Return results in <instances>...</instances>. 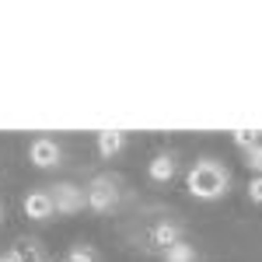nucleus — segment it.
<instances>
[{
	"mask_svg": "<svg viewBox=\"0 0 262 262\" xmlns=\"http://www.w3.org/2000/svg\"><path fill=\"white\" fill-rule=\"evenodd\" d=\"M185 185H189V192H192L196 200H206V203L221 200L224 192H227V185H231V171H227L217 158H200V161L189 168Z\"/></svg>",
	"mask_w": 262,
	"mask_h": 262,
	"instance_id": "f257e3e1",
	"label": "nucleus"
},
{
	"mask_svg": "<svg viewBox=\"0 0 262 262\" xmlns=\"http://www.w3.org/2000/svg\"><path fill=\"white\" fill-rule=\"evenodd\" d=\"M84 196H88V206L95 213H108L119 203V182L112 179V175H98V179L84 189Z\"/></svg>",
	"mask_w": 262,
	"mask_h": 262,
	"instance_id": "f03ea898",
	"label": "nucleus"
},
{
	"mask_svg": "<svg viewBox=\"0 0 262 262\" xmlns=\"http://www.w3.org/2000/svg\"><path fill=\"white\" fill-rule=\"evenodd\" d=\"M46 192H49V200H53V206H56V213H63V217H70V213H77V210H84V206H88V196H84V189H77L74 182L49 185Z\"/></svg>",
	"mask_w": 262,
	"mask_h": 262,
	"instance_id": "7ed1b4c3",
	"label": "nucleus"
},
{
	"mask_svg": "<svg viewBox=\"0 0 262 262\" xmlns=\"http://www.w3.org/2000/svg\"><path fill=\"white\" fill-rule=\"evenodd\" d=\"M60 143L49 140V137H39V140H32V147H28V161L35 164V168H56L60 164Z\"/></svg>",
	"mask_w": 262,
	"mask_h": 262,
	"instance_id": "20e7f679",
	"label": "nucleus"
},
{
	"mask_svg": "<svg viewBox=\"0 0 262 262\" xmlns=\"http://www.w3.org/2000/svg\"><path fill=\"white\" fill-rule=\"evenodd\" d=\"M53 213H56V206H53V200H49L46 189L25 196V217H28V221H49Z\"/></svg>",
	"mask_w": 262,
	"mask_h": 262,
	"instance_id": "39448f33",
	"label": "nucleus"
},
{
	"mask_svg": "<svg viewBox=\"0 0 262 262\" xmlns=\"http://www.w3.org/2000/svg\"><path fill=\"white\" fill-rule=\"evenodd\" d=\"M175 242H182V227L179 224H168V221H161V224H154V231H150V245L154 248H168V245H175Z\"/></svg>",
	"mask_w": 262,
	"mask_h": 262,
	"instance_id": "423d86ee",
	"label": "nucleus"
},
{
	"mask_svg": "<svg viewBox=\"0 0 262 262\" xmlns=\"http://www.w3.org/2000/svg\"><path fill=\"white\" fill-rule=\"evenodd\" d=\"M122 147H126V133H119V129H105V133H98V154L101 158H116Z\"/></svg>",
	"mask_w": 262,
	"mask_h": 262,
	"instance_id": "0eeeda50",
	"label": "nucleus"
},
{
	"mask_svg": "<svg viewBox=\"0 0 262 262\" xmlns=\"http://www.w3.org/2000/svg\"><path fill=\"white\" fill-rule=\"evenodd\" d=\"M175 168H179V164H175V154H168V150H164V154H158V158L150 161L147 175H150L154 182H168L171 175H175Z\"/></svg>",
	"mask_w": 262,
	"mask_h": 262,
	"instance_id": "6e6552de",
	"label": "nucleus"
},
{
	"mask_svg": "<svg viewBox=\"0 0 262 262\" xmlns=\"http://www.w3.org/2000/svg\"><path fill=\"white\" fill-rule=\"evenodd\" d=\"M11 252L18 255V262H46V252H42V242H39V238H21Z\"/></svg>",
	"mask_w": 262,
	"mask_h": 262,
	"instance_id": "1a4fd4ad",
	"label": "nucleus"
},
{
	"mask_svg": "<svg viewBox=\"0 0 262 262\" xmlns=\"http://www.w3.org/2000/svg\"><path fill=\"white\" fill-rule=\"evenodd\" d=\"M161 259L164 262H196V245L175 242V245H168V248L161 252Z\"/></svg>",
	"mask_w": 262,
	"mask_h": 262,
	"instance_id": "9d476101",
	"label": "nucleus"
},
{
	"mask_svg": "<svg viewBox=\"0 0 262 262\" xmlns=\"http://www.w3.org/2000/svg\"><path fill=\"white\" fill-rule=\"evenodd\" d=\"M67 262H98V252H95L91 245L77 242V245H70V252H67Z\"/></svg>",
	"mask_w": 262,
	"mask_h": 262,
	"instance_id": "9b49d317",
	"label": "nucleus"
},
{
	"mask_svg": "<svg viewBox=\"0 0 262 262\" xmlns=\"http://www.w3.org/2000/svg\"><path fill=\"white\" fill-rule=\"evenodd\" d=\"M234 147H242V150L259 147V133L255 129H234Z\"/></svg>",
	"mask_w": 262,
	"mask_h": 262,
	"instance_id": "f8f14e48",
	"label": "nucleus"
},
{
	"mask_svg": "<svg viewBox=\"0 0 262 262\" xmlns=\"http://www.w3.org/2000/svg\"><path fill=\"white\" fill-rule=\"evenodd\" d=\"M245 164H248L255 175H262V143H259V147H252V150H245Z\"/></svg>",
	"mask_w": 262,
	"mask_h": 262,
	"instance_id": "ddd939ff",
	"label": "nucleus"
},
{
	"mask_svg": "<svg viewBox=\"0 0 262 262\" xmlns=\"http://www.w3.org/2000/svg\"><path fill=\"white\" fill-rule=\"evenodd\" d=\"M248 200H252V203H262V175H255V179L248 182Z\"/></svg>",
	"mask_w": 262,
	"mask_h": 262,
	"instance_id": "4468645a",
	"label": "nucleus"
},
{
	"mask_svg": "<svg viewBox=\"0 0 262 262\" xmlns=\"http://www.w3.org/2000/svg\"><path fill=\"white\" fill-rule=\"evenodd\" d=\"M0 262H18V255H14V252H7V255H0Z\"/></svg>",
	"mask_w": 262,
	"mask_h": 262,
	"instance_id": "2eb2a0df",
	"label": "nucleus"
},
{
	"mask_svg": "<svg viewBox=\"0 0 262 262\" xmlns=\"http://www.w3.org/2000/svg\"><path fill=\"white\" fill-rule=\"evenodd\" d=\"M0 217H4V210H0Z\"/></svg>",
	"mask_w": 262,
	"mask_h": 262,
	"instance_id": "dca6fc26",
	"label": "nucleus"
}]
</instances>
